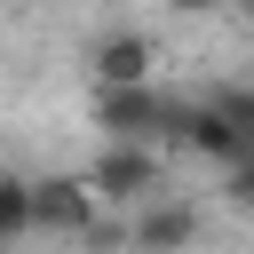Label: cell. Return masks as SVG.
Segmentation results:
<instances>
[{"label":"cell","mask_w":254,"mask_h":254,"mask_svg":"<svg viewBox=\"0 0 254 254\" xmlns=\"http://www.w3.org/2000/svg\"><path fill=\"white\" fill-rule=\"evenodd\" d=\"M79 183H87L95 206H143V198L159 190V159H151V143H103V159H95Z\"/></svg>","instance_id":"obj_1"},{"label":"cell","mask_w":254,"mask_h":254,"mask_svg":"<svg viewBox=\"0 0 254 254\" xmlns=\"http://www.w3.org/2000/svg\"><path fill=\"white\" fill-rule=\"evenodd\" d=\"M95 127L111 143H151V135H167V95L159 87H103L95 95Z\"/></svg>","instance_id":"obj_2"},{"label":"cell","mask_w":254,"mask_h":254,"mask_svg":"<svg viewBox=\"0 0 254 254\" xmlns=\"http://www.w3.org/2000/svg\"><path fill=\"white\" fill-rule=\"evenodd\" d=\"M24 206H32V230H64V238H79V230L95 222V198H87L79 175H40V183H24Z\"/></svg>","instance_id":"obj_3"},{"label":"cell","mask_w":254,"mask_h":254,"mask_svg":"<svg viewBox=\"0 0 254 254\" xmlns=\"http://www.w3.org/2000/svg\"><path fill=\"white\" fill-rule=\"evenodd\" d=\"M135 246H143V254H183V246H198V206H190V198H143Z\"/></svg>","instance_id":"obj_4"},{"label":"cell","mask_w":254,"mask_h":254,"mask_svg":"<svg viewBox=\"0 0 254 254\" xmlns=\"http://www.w3.org/2000/svg\"><path fill=\"white\" fill-rule=\"evenodd\" d=\"M95 87H151V40L143 32H103L95 40Z\"/></svg>","instance_id":"obj_5"},{"label":"cell","mask_w":254,"mask_h":254,"mask_svg":"<svg viewBox=\"0 0 254 254\" xmlns=\"http://www.w3.org/2000/svg\"><path fill=\"white\" fill-rule=\"evenodd\" d=\"M32 230V206H24V175H0V246H16Z\"/></svg>","instance_id":"obj_6"},{"label":"cell","mask_w":254,"mask_h":254,"mask_svg":"<svg viewBox=\"0 0 254 254\" xmlns=\"http://www.w3.org/2000/svg\"><path fill=\"white\" fill-rule=\"evenodd\" d=\"M167 8H183V16H206V8H222V0H167Z\"/></svg>","instance_id":"obj_7"}]
</instances>
